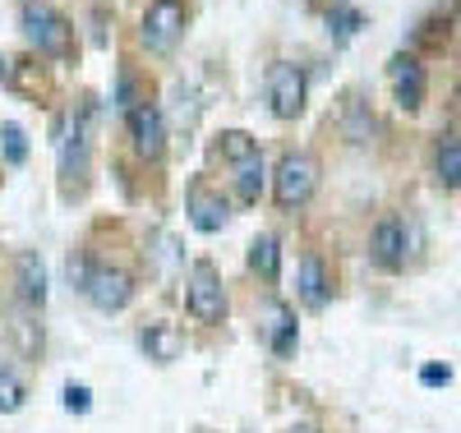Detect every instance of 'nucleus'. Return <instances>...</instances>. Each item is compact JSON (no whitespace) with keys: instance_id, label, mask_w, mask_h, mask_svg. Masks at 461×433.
Masks as SVG:
<instances>
[{"instance_id":"obj_1","label":"nucleus","mask_w":461,"mask_h":433,"mask_svg":"<svg viewBox=\"0 0 461 433\" xmlns=\"http://www.w3.org/2000/svg\"><path fill=\"white\" fill-rule=\"evenodd\" d=\"M19 28L28 37V47L47 60H69L74 56V28L69 19L51 5V0H23L19 5Z\"/></svg>"},{"instance_id":"obj_2","label":"nucleus","mask_w":461,"mask_h":433,"mask_svg":"<svg viewBox=\"0 0 461 433\" xmlns=\"http://www.w3.org/2000/svg\"><path fill=\"white\" fill-rule=\"evenodd\" d=\"M217 152L230 162V185H236V199L245 208H254L263 199V185H267V167H263V152H258V139L245 134V130H226L217 139Z\"/></svg>"},{"instance_id":"obj_3","label":"nucleus","mask_w":461,"mask_h":433,"mask_svg":"<svg viewBox=\"0 0 461 433\" xmlns=\"http://www.w3.org/2000/svg\"><path fill=\"white\" fill-rule=\"evenodd\" d=\"M185 309H189V319L203 323V328H217L226 319V286H221L217 263L199 258L194 267H189V277H185Z\"/></svg>"},{"instance_id":"obj_4","label":"nucleus","mask_w":461,"mask_h":433,"mask_svg":"<svg viewBox=\"0 0 461 433\" xmlns=\"http://www.w3.org/2000/svg\"><path fill=\"white\" fill-rule=\"evenodd\" d=\"M185 28H189V5L185 0H148V10L139 19V42L152 56H167V51H176Z\"/></svg>"},{"instance_id":"obj_5","label":"nucleus","mask_w":461,"mask_h":433,"mask_svg":"<svg viewBox=\"0 0 461 433\" xmlns=\"http://www.w3.org/2000/svg\"><path fill=\"white\" fill-rule=\"evenodd\" d=\"M319 189V162L310 152H282V162L273 171V199L277 208H304Z\"/></svg>"},{"instance_id":"obj_6","label":"nucleus","mask_w":461,"mask_h":433,"mask_svg":"<svg viewBox=\"0 0 461 433\" xmlns=\"http://www.w3.org/2000/svg\"><path fill=\"white\" fill-rule=\"evenodd\" d=\"M304 97H310V74L295 60H277L267 69V106H273L277 121H295L304 111Z\"/></svg>"},{"instance_id":"obj_7","label":"nucleus","mask_w":461,"mask_h":433,"mask_svg":"<svg viewBox=\"0 0 461 433\" xmlns=\"http://www.w3.org/2000/svg\"><path fill=\"white\" fill-rule=\"evenodd\" d=\"M79 286L93 300V309H102V313H121L134 300V277L125 267H115V263H93L79 277Z\"/></svg>"},{"instance_id":"obj_8","label":"nucleus","mask_w":461,"mask_h":433,"mask_svg":"<svg viewBox=\"0 0 461 433\" xmlns=\"http://www.w3.org/2000/svg\"><path fill=\"white\" fill-rule=\"evenodd\" d=\"M125 125H130V143L143 162H162L167 152V125H162V111L152 102H134L125 111Z\"/></svg>"},{"instance_id":"obj_9","label":"nucleus","mask_w":461,"mask_h":433,"mask_svg":"<svg viewBox=\"0 0 461 433\" xmlns=\"http://www.w3.org/2000/svg\"><path fill=\"white\" fill-rule=\"evenodd\" d=\"M185 208H189V221H194L203 235H217V230H226V221H230V203H226V194H221V189H212L208 180H194V185H189Z\"/></svg>"},{"instance_id":"obj_10","label":"nucleus","mask_w":461,"mask_h":433,"mask_svg":"<svg viewBox=\"0 0 461 433\" xmlns=\"http://www.w3.org/2000/svg\"><path fill=\"white\" fill-rule=\"evenodd\" d=\"M388 84H393V97L402 111H420L425 106V93H429V78H425V65L415 56H393L388 60Z\"/></svg>"},{"instance_id":"obj_11","label":"nucleus","mask_w":461,"mask_h":433,"mask_svg":"<svg viewBox=\"0 0 461 433\" xmlns=\"http://www.w3.org/2000/svg\"><path fill=\"white\" fill-rule=\"evenodd\" d=\"M369 254L383 272H402L406 267V221L402 217H383L369 235Z\"/></svg>"},{"instance_id":"obj_12","label":"nucleus","mask_w":461,"mask_h":433,"mask_svg":"<svg viewBox=\"0 0 461 433\" xmlns=\"http://www.w3.org/2000/svg\"><path fill=\"white\" fill-rule=\"evenodd\" d=\"M263 337H267V350H273L277 360H291L295 346H300V328H295V309L273 300L267 304V323H263Z\"/></svg>"},{"instance_id":"obj_13","label":"nucleus","mask_w":461,"mask_h":433,"mask_svg":"<svg viewBox=\"0 0 461 433\" xmlns=\"http://www.w3.org/2000/svg\"><path fill=\"white\" fill-rule=\"evenodd\" d=\"M14 291H19V300L28 309H42L47 304V263H42V254L23 249L14 258Z\"/></svg>"},{"instance_id":"obj_14","label":"nucleus","mask_w":461,"mask_h":433,"mask_svg":"<svg viewBox=\"0 0 461 433\" xmlns=\"http://www.w3.org/2000/svg\"><path fill=\"white\" fill-rule=\"evenodd\" d=\"M295 295H300L304 309H328V300H332V277H328V267H323L319 254H304V258H300Z\"/></svg>"},{"instance_id":"obj_15","label":"nucleus","mask_w":461,"mask_h":433,"mask_svg":"<svg viewBox=\"0 0 461 433\" xmlns=\"http://www.w3.org/2000/svg\"><path fill=\"white\" fill-rule=\"evenodd\" d=\"M139 346L148 350V360H158V365H171V360H180V332H176V323H148L143 328V337H139Z\"/></svg>"},{"instance_id":"obj_16","label":"nucleus","mask_w":461,"mask_h":433,"mask_svg":"<svg viewBox=\"0 0 461 433\" xmlns=\"http://www.w3.org/2000/svg\"><path fill=\"white\" fill-rule=\"evenodd\" d=\"M434 171H438V185L443 189H456L461 185V134H443L438 148H434Z\"/></svg>"},{"instance_id":"obj_17","label":"nucleus","mask_w":461,"mask_h":433,"mask_svg":"<svg viewBox=\"0 0 461 433\" xmlns=\"http://www.w3.org/2000/svg\"><path fill=\"white\" fill-rule=\"evenodd\" d=\"M60 171L69 176H84L88 171V130H84V121L79 125H69L65 134H60Z\"/></svg>"},{"instance_id":"obj_18","label":"nucleus","mask_w":461,"mask_h":433,"mask_svg":"<svg viewBox=\"0 0 461 433\" xmlns=\"http://www.w3.org/2000/svg\"><path fill=\"white\" fill-rule=\"evenodd\" d=\"M249 272L263 282H277V272H282V249L273 235H258V240L249 245Z\"/></svg>"},{"instance_id":"obj_19","label":"nucleus","mask_w":461,"mask_h":433,"mask_svg":"<svg viewBox=\"0 0 461 433\" xmlns=\"http://www.w3.org/2000/svg\"><path fill=\"white\" fill-rule=\"evenodd\" d=\"M328 28H332L337 37H356V32L365 28V14H360L356 5H346V0H337V5L328 10Z\"/></svg>"},{"instance_id":"obj_20","label":"nucleus","mask_w":461,"mask_h":433,"mask_svg":"<svg viewBox=\"0 0 461 433\" xmlns=\"http://www.w3.org/2000/svg\"><path fill=\"white\" fill-rule=\"evenodd\" d=\"M23 401H28V387H23L10 369H0V415L23 410Z\"/></svg>"},{"instance_id":"obj_21","label":"nucleus","mask_w":461,"mask_h":433,"mask_svg":"<svg viewBox=\"0 0 461 433\" xmlns=\"http://www.w3.org/2000/svg\"><path fill=\"white\" fill-rule=\"evenodd\" d=\"M0 139H5V157L19 167L23 157H28V143H23V130L19 125H0Z\"/></svg>"},{"instance_id":"obj_22","label":"nucleus","mask_w":461,"mask_h":433,"mask_svg":"<svg viewBox=\"0 0 461 433\" xmlns=\"http://www.w3.org/2000/svg\"><path fill=\"white\" fill-rule=\"evenodd\" d=\"M88 406H93V392H88L84 383H69V387H65V410H74V415H84Z\"/></svg>"},{"instance_id":"obj_23","label":"nucleus","mask_w":461,"mask_h":433,"mask_svg":"<svg viewBox=\"0 0 461 433\" xmlns=\"http://www.w3.org/2000/svg\"><path fill=\"white\" fill-rule=\"evenodd\" d=\"M420 383H425V387H447L452 383V369L447 365H425V369H420Z\"/></svg>"},{"instance_id":"obj_24","label":"nucleus","mask_w":461,"mask_h":433,"mask_svg":"<svg viewBox=\"0 0 461 433\" xmlns=\"http://www.w3.org/2000/svg\"><path fill=\"white\" fill-rule=\"evenodd\" d=\"M447 121H452V134H461V88L452 97V111H447Z\"/></svg>"},{"instance_id":"obj_25","label":"nucleus","mask_w":461,"mask_h":433,"mask_svg":"<svg viewBox=\"0 0 461 433\" xmlns=\"http://www.w3.org/2000/svg\"><path fill=\"white\" fill-rule=\"evenodd\" d=\"M286 433H319V428H314V424H291Z\"/></svg>"}]
</instances>
